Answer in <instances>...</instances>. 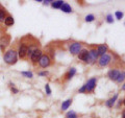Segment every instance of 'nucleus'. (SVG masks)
<instances>
[{
  "label": "nucleus",
  "mask_w": 125,
  "mask_h": 118,
  "mask_svg": "<svg viewBox=\"0 0 125 118\" xmlns=\"http://www.w3.org/2000/svg\"><path fill=\"white\" fill-rule=\"evenodd\" d=\"M4 62L6 64L9 65H14L16 64V62H17V59H18V56H17V52L15 51L14 49H10L9 51H6L5 54H4Z\"/></svg>",
  "instance_id": "obj_1"
},
{
  "label": "nucleus",
  "mask_w": 125,
  "mask_h": 118,
  "mask_svg": "<svg viewBox=\"0 0 125 118\" xmlns=\"http://www.w3.org/2000/svg\"><path fill=\"white\" fill-rule=\"evenodd\" d=\"M111 61H112V57L109 56V54L105 53V54H103V56L100 57L99 61H98V65L100 67H105V66H107L109 63H111Z\"/></svg>",
  "instance_id": "obj_2"
},
{
  "label": "nucleus",
  "mask_w": 125,
  "mask_h": 118,
  "mask_svg": "<svg viewBox=\"0 0 125 118\" xmlns=\"http://www.w3.org/2000/svg\"><path fill=\"white\" fill-rule=\"evenodd\" d=\"M39 65H40L42 68H46V67H49L50 64H51V60H50V58L47 56V54H44V56H42L41 59L39 60Z\"/></svg>",
  "instance_id": "obj_3"
},
{
  "label": "nucleus",
  "mask_w": 125,
  "mask_h": 118,
  "mask_svg": "<svg viewBox=\"0 0 125 118\" xmlns=\"http://www.w3.org/2000/svg\"><path fill=\"white\" fill-rule=\"evenodd\" d=\"M27 51H28V46L25 43H22L19 46V50H18V54L21 59H25L27 57Z\"/></svg>",
  "instance_id": "obj_4"
},
{
  "label": "nucleus",
  "mask_w": 125,
  "mask_h": 118,
  "mask_svg": "<svg viewBox=\"0 0 125 118\" xmlns=\"http://www.w3.org/2000/svg\"><path fill=\"white\" fill-rule=\"evenodd\" d=\"M69 50H70V52H71L72 54H78L81 51V44L80 43H78V42H74V43H72V44L70 45Z\"/></svg>",
  "instance_id": "obj_5"
},
{
  "label": "nucleus",
  "mask_w": 125,
  "mask_h": 118,
  "mask_svg": "<svg viewBox=\"0 0 125 118\" xmlns=\"http://www.w3.org/2000/svg\"><path fill=\"white\" fill-rule=\"evenodd\" d=\"M97 59H98V52L96 49H91L89 51V59H88V63L89 64H94Z\"/></svg>",
  "instance_id": "obj_6"
},
{
  "label": "nucleus",
  "mask_w": 125,
  "mask_h": 118,
  "mask_svg": "<svg viewBox=\"0 0 125 118\" xmlns=\"http://www.w3.org/2000/svg\"><path fill=\"white\" fill-rule=\"evenodd\" d=\"M10 37L9 35H5V36H2L0 38V48L2 50H4V48H6L7 45L10 44Z\"/></svg>",
  "instance_id": "obj_7"
},
{
  "label": "nucleus",
  "mask_w": 125,
  "mask_h": 118,
  "mask_svg": "<svg viewBox=\"0 0 125 118\" xmlns=\"http://www.w3.org/2000/svg\"><path fill=\"white\" fill-rule=\"evenodd\" d=\"M96 83H97V78L96 77H92L88 81V83L85 84L87 87V92H92L96 87Z\"/></svg>",
  "instance_id": "obj_8"
},
{
  "label": "nucleus",
  "mask_w": 125,
  "mask_h": 118,
  "mask_svg": "<svg viewBox=\"0 0 125 118\" xmlns=\"http://www.w3.org/2000/svg\"><path fill=\"white\" fill-rule=\"evenodd\" d=\"M43 56L42 54V51H41V49H34L33 50V52H32V54L30 56V60H31V62L32 63H37V62H39V60L41 59V57Z\"/></svg>",
  "instance_id": "obj_9"
},
{
  "label": "nucleus",
  "mask_w": 125,
  "mask_h": 118,
  "mask_svg": "<svg viewBox=\"0 0 125 118\" xmlns=\"http://www.w3.org/2000/svg\"><path fill=\"white\" fill-rule=\"evenodd\" d=\"M78 59H79L80 61H83V62L88 63V59H89V51H88V50H85V49H83L79 53H78Z\"/></svg>",
  "instance_id": "obj_10"
},
{
  "label": "nucleus",
  "mask_w": 125,
  "mask_h": 118,
  "mask_svg": "<svg viewBox=\"0 0 125 118\" xmlns=\"http://www.w3.org/2000/svg\"><path fill=\"white\" fill-rule=\"evenodd\" d=\"M119 73H120V70L111 69L108 71V77L111 78L112 81H117V78H118V76H119Z\"/></svg>",
  "instance_id": "obj_11"
},
{
  "label": "nucleus",
  "mask_w": 125,
  "mask_h": 118,
  "mask_svg": "<svg viewBox=\"0 0 125 118\" xmlns=\"http://www.w3.org/2000/svg\"><path fill=\"white\" fill-rule=\"evenodd\" d=\"M107 46L105 44H102V45H99L98 48H97V52H98V56H103L107 52Z\"/></svg>",
  "instance_id": "obj_12"
},
{
  "label": "nucleus",
  "mask_w": 125,
  "mask_h": 118,
  "mask_svg": "<svg viewBox=\"0 0 125 118\" xmlns=\"http://www.w3.org/2000/svg\"><path fill=\"white\" fill-rule=\"evenodd\" d=\"M14 18L11 17V16H6V18H5V20H4V24L6 26H11V25H14Z\"/></svg>",
  "instance_id": "obj_13"
},
{
  "label": "nucleus",
  "mask_w": 125,
  "mask_h": 118,
  "mask_svg": "<svg viewBox=\"0 0 125 118\" xmlns=\"http://www.w3.org/2000/svg\"><path fill=\"white\" fill-rule=\"evenodd\" d=\"M117 98H118V94H116V95L113 97V98H111V99H108L107 101H106V107H108V108H112L113 106H114V104H115V101L117 100Z\"/></svg>",
  "instance_id": "obj_14"
},
{
  "label": "nucleus",
  "mask_w": 125,
  "mask_h": 118,
  "mask_svg": "<svg viewBox=\"0 0 125 118\" xmlns=\"http://www.w3.org/2000/svg\"><path fill=\"white\" fill-rule=\"evenodd\" d=\"M61 10L64 12V13H71L72 12V9H71V6H70L68 3H64V4L62 5L61 7Z\"/></svg>",
  "instance_id": "obj_15"
},
{
  "label": "nucleus",
  "mask_w": 125,
  "mask_h": 118,
  "mask_svg": "<svg viewBox=\"0 0 125 118\" xmlns=\"http://www.w3.org/2000/svg\"><path fill=\"white\" fill-rule=\"evenodd\" d=\"M71 103H72L71 99H67L66 101H64V103H62V111H66V110H67V109L70 107Z\"/></svg>",
  "instance_id": "obj_16"
},
{
  "label": "nucleus",
  "mask_w": 125,
  "mask_h": 118,
  "mask_svg": "<svg viewBox=\"0 0 125 118\" xmlns=\"http://www.w3.org/2000/svg\"><path fill=\"white\" fill-rule=\"evenodd\" d=\"M75 73H76V69L75 68H71L69 70V72L66 74V78H67V80H70L72 76L75 75Z\"/></svg>",
  "instance_id": "obj_17"
},
{
  "label": "nucleus",
  "mask_w": 125,
  "mask_h": 118,
  "mask_svg": "<svg viewBox=\"0 0 125 118\" xmlns=\"http://www.w3.org/2000/svg\"><path fill=\"white\" fill-rule=\"evenodd\" d=\"M62 4H64V1H62V0H58V1H52V7H54V9H61Z\"/></svg>",
  "instance_id": "obj_18"
},
{
  "label": "nucleus",
  "mask_w": 125,
  "mask_h": 118,
  "mask_svg": "<svg viewBox=\"0 0 125 118\" xmlns=\"http://www.w3.org/2000/svg\"><path fill=\"white\" fill-rule=\"evenodd\" d=\"M124 80H125V71H120L119 76H118V78H117V81H116V82L122 83Z\"/></svg>",
  "instance_id": "obj_19"
},
{
  "label": "nucleus",
  "mask_w": 125,
  "mask_h": 118,
  "mask_svg": "<svg viewBox=\"0 0 125 118\" xmlns=\"http://www.w3.org/2000/svg\"><path fill=\"white\" fill-rule=\"evenodd\" d=\"M5 18H6V13H5V11L0 7V21H4Z\"/></svg>",
  "instance_id": "obj_20"
},
{
  "label": "nucleus",
  "mask_w": 125,
  "mask_h": 118,
  "mask_svg": "<svg viewBox=\"0 0 125 118\" xmlns=\"http://www.w3.org/2000/svg\"><path fill=\"white\" fill-rule=\"evenodd\" d=\"M21 74L27 78H32V76H33L32 72H30V71H23V72H21Z\"/></svg>",
  "instance_id": "obj_21"
},
{
  "label": "nucleus",
  "mask_w": 125,
  "mask_h": 118,
  "mask_svg": "<svg viewBox=\"0 0 125 118\" xmlns=\"http://www.w3.org/2000/svg\"><path fill=\"white\" fill-rule=\"evenodd\" d=\"M67 118H77V114L73 111H70L67 114Z\"/></svg>",
  "instance_id": "obj_22"
},
{
  "label": "nucleus",
  "mask_w": 125,
  "mask_h": 118,
  "mask_svg": "<svg viewBox=\"0 0 125 118\" xmlns=\"http://www.w3.org/2000/svg\"><path fill=\"white\" fill-rule=\"evenodd\" d=\"M115 15H116V18L119 19V20H121V19L123 18V13H122V12H120V11H117Z\"/></svg>",
  "instance_id": "obj_23"
},
{
  "label": "nucleus",
  "mask_w": 125,
  "mask_h": 118,
  "mask_svg": "<svg viewBox=\"0 0 125 118\" xmlns=\"http://www.w3.org/2000/svg\"><path fill=\"white\" fill-rule=\"evenodd\" d=\"M94 19H95V17H94L93 15H88V16H85V21H87V22H92Z\"/></svg>",
  "instance_id": "obj_24"
},
{
  "label": "nucleus",
  "mask_w": 125,
  "mask_h": 118,
  "mask_svg": "<svg viewBox=\"0 0 125 118\" xmlns=\"http://www.w3.org/2000/svg\"><path fill=\"white\" fill-rule=\"evenodd\" d=\"M45 90H46V92H47V94H48V95H50V94H51V90H50V87H49L48 84L45 86Z\"/></svg>",
  "instance_id": "obj_25"
},
{
  "label": "nucleus",
  "mask_w": 125,
  "mask_h": 118,
  "mask_svg": "<svg viewBox=\"0 0 125 118\" xmlns=\"http://www.w3.org/2000/svg\"><path fill=\"white\" fill-rule=\"evenodd\" d=\"M106 21H107L108 23H113V21H114V19H113V16H112V15H107Z\"/></svg>",
  "instance_id": "obj_26"
},
{
  "label": "nucleus",
  "mask_w": 125,
  "mask_h": 118,
  "mask_svg": "<svg viewBox=\"0 0 125 118\" xmlns=\"http://www.w3.org/2000/svg\"><path fill=\"white\" fill-rule=\"evenodd\" d=\"M85 91H87V87H85V85L83 86V87L79 89V92H80V93H83V92H85Z\"/></svg>",
  "instance_id": "obj_27"
},
{
  "label": "nucleus",
  "mask_w": 125,
  "mask_h": 118,
  "mask_svg": "<svg viewBox=\"0 0 125 118\" xmlns=\"http://www.w3.org/2000/svg\"><path fill=\"white\" fill-rule=\"evenodd\" d=\"M47 74H48V73H47V71H42V72L39 73V75H41V76H46Z\"/></svg>",
  "instance_id": "obj_28"
},
{
  "label": "nucleus",
  "mask_w": 125,
  "mask_h": 118,
  "mask_svg": "<svg viewBox=\"0 0 125 118\" xmlns=\"http://www.w3.org/2000/svg\"><path fill=\"white\" fill-rule=\"evenodd\" d=\"M11 91H13L14 93H18V90L16 88H14V87H11Z\"/></svg>",
  "instance_id": "obj_29"
},
{
  "label": "nucleus",
  "mask_w": 125,
  "mask_h": 118,
  "mask_svg": "<svg viewBox=\"0 0 125 118\" xmlns=\"http://www.w3.org/2000/svg\"><path fill=\"white\" fill-rule=\"evenodd\" d=\"M50 2H52L51 0H45V1H44V4H49Z\"/></svg>",
  "instance_id": "obj_30"
},
{
  "label": "nucleus",
  "mask_w": 125,
  "mask_h": 118,
  "mask_svg": "<svg viewBox=\"0 0 125 118\" xmlns=\"http://www.w3.org/2000/svg\"><path fill=\"white\" fill-rule=\"evenodd\" d=\"M122 118H125V110H124L123 113H122Z\"/></svg>",
  "instance_id": "obj_31"
},
{
  "label": "nucleus",
  "mask_w": 125,
  "mask_h": 118,
  "mask_svg": "<svg viewBox=\"0 0 125 118\" xmlns=\"http://www.w3.org/2000/svg\"><path fill=\"white\" fill-rule=\"evenodd\" d=\"M122 90H125V84L122 86Z\"/></svg>",
  "instance_id": "obj_32"
},
{
  "label": "nucleus",
  "mask_w": 125,
  "mask_h": 118,
  "mask_svg": "<svg viewBox=\"0 0 125 118\" xmlns=\"http://www.w3.org/2000/svg\"><path fill=\"white\" fill-rule=\"evenodd\" d=\"M123 104L125 105V98H124V100H123Z\"/></svg>",
  "instance_id": "obj_33"
}]
</instances>
